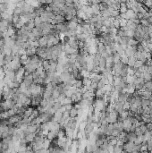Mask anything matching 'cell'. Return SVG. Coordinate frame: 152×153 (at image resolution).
<instances>
[{
	"label": "cell",
	"instance_id": "1",
	"mask_svg": "<svg viewBox=\"0 0 152 153\" xmlns=\"http://www.w3.org/2000/svg\"><path fill=\"white\" fill-rule=\"evenodd\" d=\"M56 29L59 32H66L68 31L67 27V22H62V23H57L56 24Z\"/></svg>",
	"mask_w": 152,
	"mask_h": 153
},
{
	"label": "cell",
	"instance_id": "2",
	"mask_svg": "<svg viewBox=\"0 0 152 153\" xmlns=\"http://www.w3.org/2000/svg\"><path fill=\"white\" fill-rule=\"evenodd\" d=\"M48 37L47 36V35L42 36V37H40L38 40V42L39 47H47V45H48Z\"/></svg>",
	"mask_w": 152,
	"mask_h": 153
},
{
	"label": "cell",
	"instance_id": "3",
	"mask_svg": "<svg viewBox=\"0 0 152 153\" xmlns=\"http://www.w3.org/2000/svg\"><path fill=\"white\" fill-rule=\"evenodd\" d=\"M62 116H63V113L61 112V111H59V110H57V111H56L54 114V116H53V121H55V122H57L59 123V121H60V119L62 118Z\"/></svg>",
	"mask_w": 152,
	"mask_h": 153
},
{
	"label": "cell",
	"instance_id": "4",
	"mask_svg": "<svg viewBox=\"0 0 152 153\" xmlns=\"http://www.w3.org/2000/svg\"><path fill=\"white\" fill-rule=\"evenodd\" d=\"M36 134L37 133H26L25 134V139L26 141H27V142L28 143H31V142H32V141H34V138L35 136H36Z\"/></svg>",
	"mask_w": 152,
	"mask_h": 153
},
{
	"label": "cell",
	"instance_id": "5",
	"mask_svg": "<svg viewBox=\"0 0 152 153\" xmlns=\"http://www.w3.org/2000/svg\"><path fill=\"white\" fill-rule=\"evenodd\" d=\"M128 94L127 92H120L119 93V96H118V99L117 100H119V101H121V102H125V101H127V98H128Z\"/></svg>",
	"mask_w": 152,
	"mask_h": 153
},
{
	"label": "cell",
	"instance_id": "6",
	"mask_svg": "<svg viewBox=\"0 0 152 153\" xmlns=\"http://www.w3.org/2000/svg\"><path fill=\"white\" fill-rule=\"evenodd\" d=\"M77 26H78V23L73 21H69V22H67V27L70 31H76Z\"/></svg>",
	"mask_w": 152,
	"mask_h": 153
},
{
	"label": "cell",
	"instance_id": "7",
	"mask_svg": "<svg viewBox=\"0 0 152 153\" xmlns=\"http://www.w3.org/2000/svg\"><path fill=\"white\" fill-rule=\"evenodd\" d=\"M127 10H128V6H127L126 2H121V4H120V8H119V12H120V13H126Z\"/></svg>",
	"mask_w": 152,
	"mask_h": 153
},
{
	"label": "cell",
	"instance_id": "8",
	"mask_svg": "<svg viewBox=\"0 0 152 153\" xmlns=\"http://www.w3.org/2000/svg\"><path fill=\"white\" fill-rule=\"evenodd\" d=\"M88 52L89 55H95L98 52V46H89L88 47Z\"/></svg>",
	"mask_w": 152,
	"mask_h": 153
},
{
	"label": "cell",
	"instance_id": "9",
	"mask_svg": "<svg viewBox=\"0 0 152 153\" xmlns=\"http://www.w3.org/2000/svg\"><path fill=\"white\" fill-rule=\"evenodd\" d=\"M57 133H57V132L55 131H49L47 138H48V140H50V141H54L55 138H57Z\"/></svg>",
	"mask_w": 152,
	"mask_h": 153
},
{
	"label": "cell",
	"instance_id": "10",
	"mask_svg": "<svg viewBox=\"0 0 152 153\" xmlns=\"http://www.w3.org/2000/svg\"><path fill=\"white\" fill-rule=\"evenodd\" d=\"M91 8L93 11L94 14H99L100 13V8H99V4H95V5H91Z\"/></svg>",
	"mask_w": 152,
	"mask_h": 153
},
{
	"label": "cell",
	"instance_id": "11",
	"mask_svg": "<svg viewBox=\"0 0 152 153\" xmlns=\"http://www.w3.org/2000/svg\"><path fill=\"white\" fill-rule=\"evenodd\" d=\"M55 20L57 21V23H62V22H64L66 21V20H65V17L63 15H61V14H56Z\"/></svg>",
	"mask_w": 152,
	"mask_h": 153
},
{
	"label": "cell",
	"instance_id": "12",
	"mask_svg": "<svg viewBox=\"0 0 152 153\" xmlns=\"http://www.w3.org/2000/svg\"><path fill=\"white\" fill-rule=\"evenodd\" d=\"M152 138V132H150V131H147L143 133V141H149V139H151Z\"/></svg>",
	"mask_w": 152,
	"mask_h": 153
},
{
	"label": "cell",
	"instance_id": "13",
	"mask_svg": "<svg viewBox=\"0 0 152 153\" xmlns=\"http://www.w3.org/2000/svg\"><path fill=\"white\" fill-rule=\"evenodd\" d=\"M129 40H130V37H128V36L121 37L119 44H121V45H127V46H128V41H129Z\"/></svg>",
	"mask_w": 152,
	"mask_h": 153
},
{
	"label": "cell",
	"instance_id": "14",
	"mask_svg": "<svg viewBox=\"0 0 152 153\" xmlns=\"http://www.w3.org/2000/svg\"><path fill=\"white\" fill-rule=\"evenodd\" d=\"M136 58H135V56H130L129 57V60H128V63H127V65L130 66V67H133V66H134V64H135V62H136Z\"/></svg>",
	"mask_w": 152,
	"mask_h": 153
},
{
	"label": "cell",
	"instance_id": "15",
	"mask_svg": "<svg viewBox=\"0 0 152 153\" xmlns=\"http://www.w3.org/2000/svg\"><path fill=\"white\" fill-rule=\"evenodd\" d=\"M33 21H34V23H35V27H38L39 28V26L41 24V18H40V16H36L34 19H33Z\"/></svg>",
	"mask_w": 152,
	"mask_h": 153
},
{
	"label": "cell",
	"instance_id": "16",
	"mask_svg": "<svg viewBox=\"0 0 152 153\" xmlns=\"http://www.w3.org/2000/svg\"><path fill=\"white\" fill-rule=\"evenodd\" d=\"M42 66L44 68L45 71H48V69L50 67V64H49V61L47 59H44L42 61Z\"/></svg>",
	"mask_w": 152,
	"mask_h": 153
},
{
	"label": "cell",
	"instance_id": "17",
	"mask_svg": "<svg viewBox=\"0 0 152 153\" xmlns=\"http://www.w3.org/2000/svg\"><path fill=\"white\" fill-rule=\"evenodd\" d=\"M142 77H143V79H144V81H152V78H151V73H149V72H144V73H143Z\"/></svg>",
	"mask_w": 152,
	"mask_h": 153
},
{
	"label": "cell",
	"instance_id": "18",
	"mask_svg": "<svg viewBox=\"0 0 152 153\" xmlns=\"http://www.w3.org/2000/svg\"><path fill=\"white\" fill-rule=\"evenodd\" d=\"M105 50H106V45L101 43V42H99V43L98 44V52L103 53Z\"/></svg>",
	"mask_w": 152,
	"mask_h": 153
},
{
	"label": "cell",
	"instance_id": "19",
	"mask_svg": "<svg viewBox=\"0 0 152 153\" xmlns=\"http://www.w3.org/2000/svg\"><path fill=\"white\" fill-rule=\"evenodd\" d=\"M106 65H107V61H106V58L101 56V58L99 59V64H98V66L100 68H105L106 67Z\"/></svg>",
	"mask_w": 152,
	"mask_h": 153
},
{
	"label": "cell",
	"instance_id": "20",
	"mask_svg": "<svg viewBox=\"0 0 152 153\" xmlns=\"http://www.w3.org/2000/svg\"><path fill=\"white\" fill-rule=\"evenodd\" d=\"M69 113H70V117H72V118H74V117L77 116V109H76L74 106L72 107V109L70 110Z\"/></svg>",
	"mask_w": 152,
	"mask_h": 153
},
{
	"label": "cell",
	"instance_id": "21",
	"mask_svg": "<svg viewBox=\"0 0 152 153\" xmlns=\"http://www.w3.org/2000/svg\"><path fill=\"white\" fill-rule=\"evenodd\" d=\"M128 60H129V57L126 56V54L124 53L123 55H121V62L124 64V65H127L128 63Z\"/></svg>",
	"mask_w": 152,
	"mask_h": 153
},
{
	"label": "cell",
	"instance_id": "22",
	"mask_svg": "<svg viewBox=\"0 0 152 153\" xmlns=\"http://www.w3.org/2000/svg\"><path fill=\"white\" fill-rule=\"evenodd\" d=\"M149 104H150V100H144V99H141V107L144 108L146 106H149Z\"/></svg>",
	"mask_w": 152,
	"mask_h": 153
},
{
	"label": "cell",
	"instance_id": "23",
	"mask_svg": "<svg viewBox=\"0 0 152 153\" xmlns=\"http://www.w3.org/2000/svg\"><path fill=\"white\" fill-rule=\"evenodd\" d=\"M61 104H62V106H64V105H67V104H72L73 102H72V100H71V98H68L66 97L64 100L62 101V102H60Z\"/></svg>",
	"mask_w": 152,
	"mask_h": 153
},
{
	"label": "cell",
	"instance_id": "24",
	"mask_svg": "<svg viewBox=\"0 0 152 153\" xmlns=\"http://www.w3.org/2000/svg\"><path fill=\"white\" fill-rule=\"evenodd\" d=\"M62 106V104L59 102V101H57V102H55L54 105H53V108H54L55 111H57V110H59L60 109V107Z\"/></svg>",
	"mask_w": 152,
	"mask_h": 153
},
{
	"label": "cell",
	"instance_id": "25",
	"mask_svg": "<svg viewBox=\"0 0 152 153\" xmlns=\"http://www.w3.org/2000/svg\"><path fill=\"white\" fill-rule=\"evenodd\" d=\"M74 86H75L77 89H80V88L83 87L82 80H76V82H75V84H74Z\"/></svg>",
	"mask_w": 152,
	"mask_h": 153
},
{
	"label": "cell",
	"instance_id": "26",
	"mask_svg": "<svg viewBox=\"0 0 152 153\" xmlns=\"http://www.w3.org/2000/svg\"><path fill=\"white\" fill-rule=\"evenodd\" d=\"M143 64H144V63H143L141 60H136V62H135V64H134L133 67H134V68L139 69V67H140L141 66H143Z\"/></svg>",
	"mask_w": 152,
	"mask_h": 153
},
{
	"label": "cell",
	"instance_id": "27",
	"mask_svg": "<svg viewBox=\"0 0 152 153\" xmlns=\"http://www.w3.org/2000/svg\"><path fill=\"white\" fill-rule=\"evenodd\" d=\"M22 8H20V7H17V6H16L15 8H14V10H13V14L20 15V14L22 13Z\"/></svg>",
	"mask_w": 152,
	"mask_h": 153
},
{
	"label": "cell",
	"instance_id": "28",
	"mask_svg": "<svg viewBox=\"0 0 152 153\" xmlns=\"http://www.w3.org/2000/svg\"><path fill=\"white\" fill-rule=\"evenodd\" d=\"M127 22L128 20L124 18H120V27H124V26H126L127 25Z\"/></svg>",
	"mask_w": 152,
	"mask_h": 153
},
{
	"label": "cell",
	"instance_id": "29",
	"mask_svg": "<svg viewBox=\"0 0 152 153\" xmlns=\"http://www.w3.org/2000/svg\"><path fill=\"white\" fill-rule=\"evenodd\" d=\"M140 24L142 26H149L150 23H149L147 19H143V20H140Z\"/></svg>",
	"mask_w": 152,
	"mask_h": 153
},
{
	"label": "cell",
	"instance_id": "30",
	"mask_svg": "<svg viewBox=\"0 0 152 153\" xmlns=\"http://www.w3.org/2000/svg\"><path fill=\"white\" fill-rule=\"evenodd\" d=\"M130 109V103L128 101H125L124 103V110H129Z\"/></svg>",
	"mask_w": 152,
	"mask_h": 153
},
{
	"label": "cell",
	"instance_id": "31",
	"mask_svg": "<svg viewBox=\"0 0 152 153\" xmlns=\"http://www.w3.org/2000/svg\"><path fill=\"white\" fill-rule=\"evenodd\" d=\"M139 129H140V130H141V132H142L143 133H144L147 131V125H146V124L140 125V126H139Z\"/></svg>",
	"mask_w": 152,
	"mask_h": 153
},
{
	"label": "cell",
	"instance_id": "32",
	"mask_svg": "<svg viewBox=\"0 0 152 153\" xmlns=\"http://www.w3.org/2000/svg\"><path fill=\"white\" fill-rule=\"evenodd\" d=\"M114 145H112V144L108 143V152H114Z\"/></svg>",
	"mask_w": 152,
	"mask_h": 153
},
{
	"label": "cell",
	"instance_id": "33",
	"mask_svg": "<svg viewBox=\"0 0 152 153\" xmlns=\"http://www.w3.org/2000/svg\"><path fill=\"white\" fill-rule=\"evenodd\" d=\"M64 106H65V108H66L67 111H70V110L72 109V107H73L72 104H67V105H64Z\"/></svg>",
	"mask_w": 152,
	"mask_h": 153
},
{
	"label": "cell",
	"instance_id": "34",
	"mask_svg": "<svg viewBox=\"0 0 152 153\" xmlns=\"http://www.w3.org/2000/svg\"><path fill=\"white\" fill-rule=\"evenodd\" d=\"M149 33H151L152 32V24L149 25Z\"/></svg>",
	"mask_w": 152,
	"mask_h": 153
},
{
	"label": "cell",
	"instance_id": "35",
	"mask_svg": "<svg viewBox=\"0 0 152 153\" xmlns=\"http://www.w3.org/2000/svg\"><path fill=\"white\" fill-rule=\"evenodd\" d=\"M148 21H149V22L150 23V24H152V16H150V17H149V18L147 19Z\"/></svg>",
	"mask_w": 152,
	"mask_h": 153
},
{
	"label": "cell",
	"instance_id": "36",
	"mask_svg": "<svg viewBox=\"0 0 152 153\" xmlns=\"http://www.w3.org/2000/svg\"><path fill=\"white\" fill-rule=\"evenodd\" d=\"M7 2H8V0H0V4H5Z\"/></svg>",
	"mask_w": 152,
	"mask_h": 153
}]
</instances>
